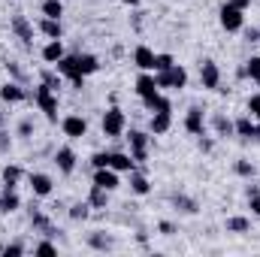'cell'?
Returning a JSON list of instances; mask_svg holds the SVG:
<instances>
[{
  "mask_svg": "<svg viewBox=\"0 0 260 257\" xmlns=\"http://www.w3.org/2000/svg\"><path fill=\"white\" fill-rule=\"evenodd\" d=\"M100 130H103L106 139H121L124 130H127V115H124V109L109 106V109L103 112V118H100Z\"/></svg>",
  "mask_w": 260,
  "mask_h": 257,
  "instance_id": "6da1fadb",
  "label": "cell"
},
{
  "mask_svg": "<svg viewBox=\"0 0 260 257\" xmlns=\"http://www.w3.org/2000/svg\"><path fill=\"white\" fill-rule=\"evenodd\" d=\"M34 103L40 106V112L52 121V124H58V91H52L49 85H37L34 88Z\"/></svg>",
  "mask_w": 260,
  "mask_h": 257,
  "instance_id": "7a4b0ae2",
  "label": "cell"
},
{
  "mask_svg": "<svg viewBox=\"0 0 260 257\" xmlns=\"http://www.w3.org/2000/svg\"><path fill=\"white\" fill-rule=\"evenodd\" d=\"M154 79H157V88L160 91H182V88H188V70L179 67V64H173L170 70L154 73Z\"/></svg>",
  "mask_w": 260,
  "mask_h": 257,
  "instance_id": "3957f363",
  "label": "cell"
},
{
  "mask_svg": "<svg viewBox=\"0 0 260 257\" xmlns=\"http://www.w3.org/2000/svg\"><path fill=\"white\" fill-rule=\"evenodd\" d=\"M124 139L130 142V157L136 160V167L139 164H145L148 160V145H151V133H145V130H124Z\"/></svg>",
  "mask_w": 260,
  "mask_h": 257,
  "instance_id": "277c9868",
  "label": "cell"
},
{
  "mask_svg": "<svg viewBox=\"0 0 260 257\" xmlns=\"http://www.w3.org/2000/svg\"><path fill=\"white\" fill-rule=\"evenodd\" d=\"M218 21H221V27H224L227 34H239V30L245 27V12L236 9V6H230V3H224V6L218 9Z\"/></svg>",
  "mask_w": 260,
  "mask_h": 257,
  "instance_id": "5b68a950",
  "label": "cell"
},
{
  "mask_svg": "<svg viewBox=\"0 0 260 257\" xmlns=\"http://www.w3.org/2000/svg\"><path fill=\"white\" fill-rule=\"evenodd\" d=\"M55 70L64 76V79L70 82V85H73V88H79V91L85 88V76L79 73V61H76V55H64V58L55 64Z\"/></svg>",
  "mask_w": 260,
  "mask_h": 257,
  "instance_id": "8992f818",
  "label": "cell"
},
{
  "mask_svg": "<svg viewBox=\"0 0 260 257\" xmlns=\"http://www.w3.org/2000/svg\"><path fill=\"white\" fill-rule=\"evenodd\" d=\"M200 85L206 91H218L221 88V67L215 61H200Z\"/></svg>",
  "mask_w": 260,
  "mask_h": 257,
  "instance_id": "52a82bcc",
  "label": "cell"
},
{
  "mask_svg": "<svg viewBox=\"0 0 260 257\" xmlns=\"http://www.w3.org/2000/svg\"><path fill=\"white\" fill-rule=\"evenodd\" d=\"M91 185H97V188H106V191H118V185H121V173H115L112 167H103V170H94V176H91Z\"/></svg>",
  "mask_w": 260,
  "mask_h": 257,
  "instance_id": "ba28073f",
  "label": "cell"
},
{
  "mask_svg": "<svg viewBox=\"0 0 260 257\" xmlns=\"http://www.w3.org/2000/svg\"><path fill=\"white\" fill-rule=\"evenodd\" d=\"M61 130L67 139H85L88 136V121L82 115H64L61 118Z\"/></svg>",
  "mask_w": 260,
  "mask_h": 257,
  "instance_id": "9c48e42d",
  "label": "cell"
},
{
  "mask_svg": "<svg viewBox=\"0 0 260 257\" xmlns=\"http://www.w3.org/2000/svg\"><path fill=\"white\" fill-rule=\"evenodd\" d=\"M76 151L70 148V145H61L58 151H55V157H52V164L58 167V173H64V176H73L76 173Z\"/></svg>",
  "mask_w": 260,
  "mask_h": 257,
  "instance_id": "30bf717a",
  "label": "cell"
},
{
  "mask_svg": "<svg viewBox=\"0 0 260 257\" xmlns=\"http://www.w3.org/2000/svg\"><path fill=\"white\" fill-rule=\"evenodd\" d=\"M30 97H34V94H27L24 85L15 82V79L6 82V85H0V100H3V103H24V100H30Z\"/></svg>",
  "mask_w": 260,
  "mask_h": 257,
  "instance_id": "8fae6325",
  "label": "cell"
},
{
  "mask_svg": "<svg viewBox=\"0 0 260 257\" xmlns=\"http://www.w3.org/2000/svg\"><path fill=\"white\" fill-rule=\"evenodd\" d=\"M27 185H30L34 197H52V191H55V182H52L49 173H30L27 176Z\"/></svg>",
  "mask_w": 260,
  "mask_h": 257,
  "instance_id": "7c38bea8",
  "label": "cell"
},
{
  "mask_svg": "<svg viewBox=\"0 0 260 257\" xmlns=\"http://www.w3.org/2000/svg\"><path fill=\"white\" fill-rule=\"evenodd\" d=\"M9 30H12V34H15V37H18L24 46H30V40H34V24H30V21L21 15V12L9 18Z\"/></svg>",
  "mask_w": 260,
  "mask_h": 257,
  "instance_id": "4fadbf2b",
  "label": "cell"
},
{
  "mask_svg": "<svg viewBox=\"0 0 260 257\" xmlns=\"http://www.w3.org/2000/svg\"><path fill=\"white\" fill-rule=\"evenodd\" d=\"M185 130H188L191 136H203V133H206V115H203L200 106H191V109L185 112Z\"/></svg>",
  "mask_w": 260,
  "mask_h": 257,
  "instance_id": "5bb4252c",
  "label": "cell"
},
{
  "mask_svg": "<svg viewBox=\"0 0 260 257\" xmlns=\"http://www.w3.org/2000/svg\"><path fill=\"white\" fill-rule=\"evenodd\" d=\"M133 91L139 94V100H145V97L157 94L160 88H157V79H154V73H139V76H136V85H133Z\"/></svg>",
  "mask_w": 260,
  "mask_h": 257,
  "instance_id": "9a60e30c",
  "label": "cell"
},
{
  "mask_svg": "<svg viewBox=\"0 0 260 257\" xmlns=\"http://www.w3.org/2000/svg\"><path fill=\"white\" fill-rule=\"evenodd\" d=\"M133 67L139 73H154V52L148 46H136L133 49Z\"/></svg>",
  "mask_w": 260,
  "mask_h": 257,
  "instance_id": "2e32d148",
  "label": "cell"
},
{
  "mask_svg": "<svg viewBox=\"0 0 260 257\" xmlns=\"http://www.w3.org/2000/svg\"><path fill=\"white\" fill-rule=\"evenodd\" d=\"M170 127H173V112H151V118H148L151 136H164V133H170Z\"/></svg>",
  "mask_w": 260,
  "mask_h": 257,
  "instance_id": "e0dca14e",
  "label": "cell"
},
{
  "mask_svg": "<svg viewBox=\"0 0 260 257\" xmlns=\"http://www.w3.org/2000/svg\"><path fill=\"white\" fill-rule=\"evenodd\" d=\"M64 55H67V49H64V40H49V43L43 46V52H40V58H43L46 64H52V67L58 64V61H61Z\"/></svg>",
  "mask_w": 260,
  "mask_h": 257,
  "instance_id": "ac0fdd59",
  "label": "cell"
},
{
  "mask_svg": "<svg viewBox=\"0 0 260 257\" xmlns=\"http://www.w3.org/2000/svg\"><path fill=\"white\" fill-rule=\"evenodd\" d=\"M37 30L43 34V37H49V40H64V27H61V18H40L37 21Z\"/></svg>",
  "mask_w": 260,
  "mask_h": 257,
  "instance_id": "d6986e66",
  "label": "cell"
},
{
  "mask_svg": "<svg viewBox=\"0 0 260 257\" xmlns=\"http://www.w3.org/2000/svg\"><path fill=\"white\" fill-rule=\"evenodd\" d=\"M21 209V197L15 194V188H3L0 191V215H12Z\"/></svg>",
  "mask_w": 260,
  "mask_h": 257,
  "instance_id": "ffe728a7",
  "label": "cell"
},
{
  "mask_svg": "<svg viewBox=\"0 0 260 257\" xmlns=\"http://www.w3.org/2000/svg\"><path fill=\"white\" fill-rule=\"evenodd\" d=\"M142 106H145L148 112H173V100H170V97H164V91H157V94L145 97V100H142Z\"/></svg>",
  "mask_w": 260,
  "mask_h": 257,
  "instance_id": "44dd1931",
  "label": "cell"
},
{
  "mask_svg": "<svg viewBox=\"0 0 260 257\" xmlns=\"http://www.w3.org/2000/svg\"><path fill=\"white\" fill-rule=\"evenodd\" d=\"M109 167H112L115 173H133V170H136V160L130 157V151H112Z\"/></svg>",
  "mask_w": 260,
  "mask_h": 257,
  "instance_id": "7402d4cb",
  "label": "cell"
},
{
  "mask_svg": "<svg viewBox=\"0 0 260 257\" xmlns=\"http://www.w3.org/2000/svg\"><path fill=\"white\" fill-rule=\"evenodd\" d=\"M209 121H212V130H215V136H221V139H224V136H236V130H233V121H230L227 115L215 112Z\"/></svg>",
  "mask_w": 260,
  "mask_h": 257,
  "instance_id": "603a6c76",
  "label": "cell"
},
{
  "mask_svg": "<svg viewBox=\"0 0 260 257\" xmlns=\"http://www.w3.org/2000/svg\"><path fill=\"white\" fill-rule=\"evenodd\" d=\"M127 176H130V191L136 194V197H148V194H151V182H148L139 170H133Z\"/></svg>",
  "mask_w": 260,
  "mask_h": 257,
  "instance_id": "cb8c5ba5",
  "label": "cell"
},
{
  "mask_svg": "<svg viewBox=\"0 0 260 257\" xmlns=\"http://www.w3.org/2000/svg\"><path fill=\"white\" fill-rule=\"evenodd\" d=\"M0 179H3V188H18V182L24 179V170H21V167H15V164H6Z\"/></svg>",
  "mask_w": 260,
  "mask_h": 257,
  "instance_id": "d4e9b609",
  "label": "cell"
},
{
  "mask_svg": "<svg viewBox=\"0 0 260 257\" xmlns=\"http://www.w3.org/2000/svg\"><path fill=\"white\" fill-rule=\"evenodd\" d=\"M76 61H79V73H82L85 79H88V76H94V73L100 70V58H97V55H82V52H79V55H76Z\"/></svg>",
  "mask_w": 260,
  "mask_h": 257,
  "instance_id": "484cf974",
  "label": "cell"
},
{
  "mask_svg": "<svg viewBox=\"0 0 260 257\" xmlns=\"http://www.w3.org/2000/svg\"><path fill=\"white\" fill-rule=\"evenodd\" d=\"M233 130H236V136H242V139H254L257 124L251 121V115H242V118H236V121H233Z\"/></svg>",
  "mask_w": 260,
  "mask_h": 257,
  "instance_id": "4316f807",
  "label": "cell"
},
{
  "mask_svg": "<svg viewBox=\"0 0 260 257\" xmlns=\"http://www.w3.org/2000/svg\"><path fill=\"white\" fill-rule=\"evenodd\" d=\"M88 203H91V209H109V191L91 185V191H88Z\"/></svg>",
  "mask_w": 260,
  "mask_h": 257,
  "instance_id": "83f0119b",
  "label": "cell"
},
{
  "mask_svg": "<svg viewBox=\"0 0 260 257\" xmlns=\"http://www.w3.org/2000/svg\"><path fill=\"white\" fill-rule=\"evenodd\" d=\"M88 245H91V248H97V251H109V248H115V239L97 230V233H88Z\"/></svg>",
  "mask_w": 260,
  "mask_h": 257,
  "instance_id": "f1b7e54d",
  "label": "cell"
},
{
  "mask_svg": "<svg viewBox=\"0 0 260 257\" xmlns=\"http://www.w3.org/2000/svg\"><path fill=\"white\" fill-rule=\"evenodd\" d=\"M67 215H70V221H85V218L91 215V203H88V200H79V203H73V206L67 209Z\"/></svg>",
  "mask_w": 260,
  "mask_h": 257,
  "instance_id": "f546056e",
  "label": "cell"
},
{
  "mask_svg": "<svg viewBox=\"0 0 260 257\" xmlns=\"http://www.w3.org/2000/svg\"><path fill=\"white\" fill-rule=\"evenodd\" d=\"M40 82H43V85H49L52 91H61V85H64V76H61L58 70H43V73H40Z\"/></svg>",
  "mask_w": 260,
  "mask_h": 257,
  "instance_id": "4dcf8cb0",
  "label": "cell"
},
{
  "mask_svg": "<svg viewBox=\"0 0 260 257\" xmlns=\"http://www.w3.org/2000/svg\"><path fill=\"white\" fill-rule=\"evenodd\" d=\"M40 12H43L46 18H61V15H64V3H61V0H43Z\"/></svg>",
  "mask_w": 260,
  "mask_h": 257,
  "instance_id": "1f68e13d",
  "label": "cell"
},
{
  "mask_svg": "<svg viewBox=\"0 0 260 257\" xmlns=\"http://www.w3.org/2000/svg\"><path fill=\"white\" fill-rule=\"evenodd\" d=\"M248 227H251V221H248V218H242V215L227 218V233H248Z\"/></svg>",
  "mask_w": 260,
  "mask_h": 257,
  "instance_id": "d6a6232c",
  "label": "cell"
},
{
  "mask_svg": "<svg viewBox=\"0 0 260 257\" xmlns=\"http://www.w3.org/2000/svg\"><path fill=\"white\" fill-rule=\"evenodd\" d=\"M173 206H176L179 212H185V215H197V212H200V206H197L191 197H173Z\"/></svg>",
  "mask_w": 260,
  "mask_h": 257,
  "instance_id": "836d02e7",
  "label": "cell"
},
{
  "mask_svg": "<svg viewBox=\"0 0 260 257\" xmlns=\"http://www.w3.org/2000/svg\"><path fill=\"white\" fill-rule=\"evenodd\" d=\"M242 67H245V79H251V82H257L260 79V55H251Z\"/></svg>",
  "mask_w": 260,
  "mask_h": 257,
  "instance_id": "e575fe53",
  "label": "cell"
},
{
  "mask_svg": "<svg viewBox=\"0 0 260 257\" xmlns=\"http://www.w3.org/2000/svg\"><path fill=\"white\" fill-rule=\"evenodd\" d=\"M109 157H112V151H94V154H91V170L109 167Z\"/></svg>",
  "mask_w": 260,
  "mask_h": 257,
  "instance_id": "d590c367",
  "label": "cell"
},
{
  "mask_svg": "<svg viewBox=\"0 0 260 257\" xmlns=\"http://www.w3.org/2000/svg\"><path fill=\"white\" fill-rule=\"evenodd\" d=\"M233 170H236V176H242V179H254V173H257L251 160H236V167H233Z\"/></svg>",
  "mask_w": 260,
  "mask_h": 257,
  "instance_id": "8d00e7d4",
  "label": "cell"
},
{
  "mask_svg": "<svg viewBox=\"0 0 260 257\" xmlns=\"http://www.w3.org/2000/svg\"><path fill=\"white\" fill-rule=\"evenodd\" d=\"M24 251H27V248H24V242H6V245L0 248V254H3V257H21Z\"/></svg>",
  "mask_w": 260,
  "mask_h": 257,
  "instance_id": "74e56055",
  "label": "cell"
},
{
  "mask_svg": "<svg viewBox=\"0 0 260 257\" xmlns=\"http://www.w3.org/2000/svg\"><path fill=\"white\" fill-rule=\"evenodd\" d=\"M173 64H176V61H173V55H167V52H164V55H154V73H160V70H170Z\"/></svg>",
  "mask_w": 260,
  "mask_h": 257,
  "instance_id": "f35d334b",
  "label": "cell"
},
{
  "mask_svg": "<svg viewBox=\"0 0 260 257\" xmlns=\"http://www.w3.org/2000/svg\"><path fill=\"white\" fill-rule=\"evenodd\" d=\"M34 251H37V254H58V245H55V242H49V239H43V242H37V245H34Z\"/></svg>",
  "mask_w": 260,
  "mask_h": 257,
  "instance_id": "ab89813d",
  "label": "cell"
},
{
  "mask_svg": "<svg viewBox=\"0 0 260 257\" xmlns=\"http://www.w3.org/2000/svg\"><path fill=\"white\" fill-rule=\"evenodd\" d=\"M248 112H251L254 121H260V91L254 94V97H248Z\"/></svg>",
  "mask_w": 260,
  "mask_h": 257,
  "instance_id": "60d3db41",
  "label": "cell"
},
{
  "mask_svg": "<svg viewBox=\"0 0 260 257\" xmlns=\"http://www.w3.org/2000/svg\"><path fill=\"white\" fill-rule=\"evenodd\" d=\"M6 73H9L15 82H21V85H24V73H21V67L15 64V61H9V64H6Z\"/></svg>",
  "mask_w": 260,
  "mask_h": 257,
  "instance_id": "b9f144b4",
  "label": "cell"
},
{
  "mask_svg": "<svg viewBox=\"0 0 260 257\" xmlns=\"http://www.w3.org/2000/svg\"><path fill=\"white\" fill-rule=\"evenodd\" d=\"M18 136H24V139L34 136V121H30V118H24V121L18 124Z\"/></svg>",
  "mask_w": 260,
  "mask_h": 257,
  "instance_id": "7bdbcfd3",
  "label": "cell"
},
{
  "mask_svg": "<svg viewBox=\"0 0 260 257\" xmlns=\"http://www.w3.org/2000/svg\"><path fill=\"white\" fill-rule=\"evenodd\" d=\"M197 145H200V151H206V154H209V151H212V148H215V139H212V136H206V133H203V136H200V142H197Z\"/></svg>",
  "mask_w": 260,
  "mask_h": 257,
  "instance_id": "ee69618b",
  "label": "cell"
},
{
  "mask_svg": "<svg viewBox=\"0 0 260 257\" xmlns=\"http://www.w3.org/2000/svg\"><path fill=\"white\" fill-rule=\"evenodd\" d=\"M157 230H160L164 236H173V233H176V224H173V221H160V224H157Z\"/></svg>",
  "mask_w": 260,
  "mask_h": 257,
  "instance_id": "f6af8a7d",
  "label": "cell"
},
{
  "mask_svg": "<svg viewBox=\"0 0 260 257\" xmlns=\"http://www.w3.org/2000/svg\"><path fill=\"white\" fill-rule=\"evenodd\" d=\"M248 206H251V215H257V218H260V194L248 197Z\"/></svg>",
  "mask_w": 260,
  "mask_h": 257,
  "instance_id": "bcb514c9",
  "label": "cell"
},
{
  "mask_svg": "<svg viewBox=\"0 0 260 257\" xmlns=\"http://www.w3.org/2000/svg\"><path fill=\"white\" fill-rule=\"evenodd\" d=\"M12 148V139H6V130H0V151H9Z\"/></svg>",
  "mask_w": 260,
  "mask_h": 257,
  "instance_id": "7dc6e473",
  "label": "cell"
},
{
  "mask_svg": "<svg viewBox=\"0 0 260 257\" xmlns=\"http://www.w3.org/2000/svg\"><path fill=\"white\" fill-rule=\"evenodd\" d=\"M227 3H230V6H236V9H242V12L251 6V0H227Z\"/></svg>",
  "mask_w": 260,
  "mask_h": 257,
  "instance_id": "c3c4849f",
  "label": "cell"
},
{
  "mask_svg": "<svg viewBox=\"0 0 260 257\" xmlns=\"http://www.w3.org/2000/svg\"><path fill=\"white\" fill-rule=\"evenodd\" d=\"M124 6H139V0H121Z\"/></svg>",
  "mask_w": 260,
  "mask_h": 257,
  "instance_id": "681fc988",
  "label": "cell"
}]
</instances>
